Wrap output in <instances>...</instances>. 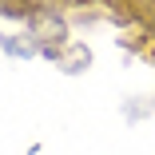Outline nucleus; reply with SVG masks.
I'll use <instances>...</instances> for the list:
<instances>
[]
</instances>
